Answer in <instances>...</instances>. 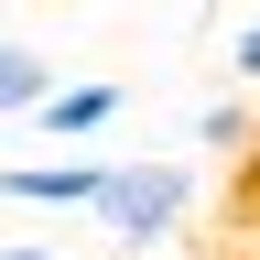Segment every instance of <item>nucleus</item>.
<instances>
[{"label":"nucleus","mask_w":260,"mask_h":260,"mask_svg":"<svg viewBox=\"0 0 260 260\" xmlns=\"http://www.w3.org/2000/svg\"><path fill=\"white\" fill-rule=\"evenodd\" d=\"M87 217L109 228L119 249H162L195 217V162H109L98 195H87Z\"/></svg>","instance_id":"f257e3e1"},{"label":"nucleus","mask_w":260,"mask_h":260,"mask_svg":"<svg viewBox=\"0 0 260 260\" xmlns=\"http://www.w3.org/2000/svg\"><path fill=\"white\" fill-rule=\"evenodd\" d=\"M109 162H0V195L11 206H87Z\"/></svg>","instance_id":"f03ea898"},{"label":"nucleus","mask_w":260,"mask_h":260,"mask_svg":"<svg viewBox=\"0 0 260 260\" xmlns=\"http://www.w3.org/2000/svg\"><path fill=\"white\" fill-rule=\"evenodd\" d=\"M32 119H44V141H98V130L119 119V87H109V76H87V87H54Z\"/></svg>","instance_id":"7ed1b4c3"},{"label":"nucleus","mask_w":260,"mask_h":260,"mask_svg":"<svg viewBox=\"0 0 260 260\" xmlns=\"http://www.w3.org/2000/svg\"><path fill=\"white\" fill-rule=\"evenodd\" d=\"M54 98V54L44 44H0V119H32Z\"/></svg>","instance_id":"20e7f679"},{"label":"nucleus","mask_w":260,"mask_h":260,"mask_svg":"<svg viewBox=\"0 0 260 260\" xmlns=\"http://www.w3.org/2000/svg\"><path fill=\"white\" fill-rule=\"evenodd\" d=\"M195 141H206V152H239L249 141V98H217V109L195 119Z\"/></svg>","instance_id":"39448f33"},{"label":"nucleus","mask_w":260,"mask_h":260,"mask_svg":"<svg viewBox=\"0 0 260 260\" xmlns=\"http://www.w3.org/2000/svg\"><path fill=\"white\" fill-rule=\"evenodd\" d=\"M228 76H239V98H260V22L239 32V44H228Z\"/></svg>","instance_id":"423d86ee"},{"label":"nucleus","mask_w":260,"mask_h":260,"mask_svg":"<svg viewBox=\"0 0 260 260\" xmlns=\"http://www.w3.org/2000/svg\"><path fill=\"white\" fill-rule=\"evenodd\" d=\"M0 260H65V249H44V239H11V249H0Z\"/></svg>","instance_id":"0eeeda50"}]
</instances>
